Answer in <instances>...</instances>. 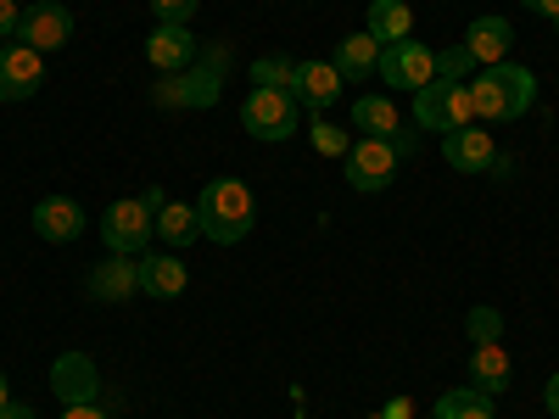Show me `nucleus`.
Wrapping results in <instances>:
<instances>
[{
  "label": "nucleus",
  "instance_id": "3",
  "mask_svg": "<svg viewBox=\"0 0 559 419\" xmlns=\"http://www.w3.org/2000/svg\"><path fill=\"white\" fill-rule=\"evenodd\" d=\"M241 129L252 140H263V146H280V140H292L302 129V101L292 96V89H247L241 101Z\"/></svg>",
  "mask_w": 559,
  "mask_h": 419
},
{
  "label": "nucleus",
  "instance_id": "26",
  "mask_svg": "<svg viewBox=\"0 0 559 419\" xmlns=\"http://www.w3.org/2000/svg\"><path fill=\"white\" fill-rule=\"evenodd\" d=\"M476 73H481V62L471 57V45H464V39L448 45V51H437V79H459L464 84V79H476Z\"/></svg>",
  "mask_w": 559,
  "mask_h": 419
},
{
  "label": "nucleus",
  "instance_id": "11",
  "mask_svg": "<svg viewBox=\"0 0 559 419\" xmlns=\"http://www.w3.org/2000/svg\"><path fill=\"white\" fill-rule=\"evenodd\" d=\"M146 62L157 73H191L197 68V34H191V23H157L146 34Z\"/></svg>",
  "mask_w": 559,
  "mask_h": 419
},
{
  "label": "nucleus",
  "instance_id": "15",
  "mask_svg": "<svg viewBox=\"0 0 559 419\" xmlns=\"http://www.w3.org/2000/svg\"><path fill=\"white\" fill-rule=\"evenodd\" d=\"M342 89H347V79L336 73V62H302L292 96H297L308 112H331V107L342 101Z\"/></svg>",
  "mask_w": 559,
  "mask_h": 419
},
{
  "label": "nucleus",
  "instance_id": "25",
  "mask_svg": "<svg viewBox=\"0 0 559 419\" xmlns=\"http://www.w3.org/2000/svg\"><path fill=\"white\" fill-rule=\"evenodd\" d=\"M297 68H302V62H292V57H258V62L247 68V79H252L258 89H297Z\"/></svg>",
  "mask_w": 559,
  "mask_h": 419
},
{
  "label": "nucleus",
  "instance_id": "33",
  "mask_svg": "<svg viewBox=\"0 0 559 419\" xmlns=\"http://www.w3.org/2000/svg\"><path fill=\"white\" fill-rule=\"evenodd\" d=\"M0 419H34V408L28 403H7V408H0Z\"/></svg>",
  "mask_w": 559,
  "mask_h": 419
},
{
  "label": "nucleus",
  "instance_id": "12",
  "mask_svg": "<svg viewBox=\"0 0 559 419\" xmlns=\"http://www.w3.org/2000/svg\"><path fill=\"white\" fill-rule=\"evenodd\" d=\"M442 157L459 173H498V146H492V134L481 123H464V129L442 134Z\"/></svg>",
  "mask_w": 559,
  "mask_h": 419
},
{
  "label": "nucleus",
  "instance_id": "2",
  "mask_svg": "<svg viewBox=\"0 0 559 419\" xmlns=\"http://www.w3.org/2000/svg\"><path fill=\"white\" fill-rule=\"evenodd\" d=\"M197 218H202V241L213 247H236L252 236V224H258V202L241 179H207L202 184V196H197Z\"/></svg>",
  "mask_w": 559,
  "mask_h": 419
},
{
  "label": "nucleus",
  "instance_id": "20",
  "mask_svg": "<svg viewBox=\"0 0 559 419\" xmlns=\"http://www.w3.org/2000/svg\"><path fill=\"white\" fill-rule=\"evenodd\" d=\"M157 241H163L168 252H185L191 241H202L197 207H191V202H163V213H157Z\"/></svg>",
  "mask_w": 559,
  "mask_h": 419
},
{
  "label": "nucleus",
  "instance_id": "10",
  "mask_svg": "<svg viewBox=\"0 0 559 419\" xmlns=\"http://www.w3.org/2000/svg\"><path fill=\"white\" fill-rule=\"evenodd\" d=\"M17 39L34 45V51H62V45L73 39V12L62 7V0H34V7H23V23H17Z\"/></svg>",
  "mask_w": 559,
  "mask_h": 419
},
{
  "label": "nucleus",
  "instance_id": "24",
  "mask_svg": "<svg viewBox=\"0 0 559 419\" xmlns=\"http://www.w3.org/2000/svg\"><path fill=\"white\" fill-rule=\"evenodd\" d=\"M302 123H308V140H313L319 157H347V152H353V134H347L342 123H331L324 112H308Z\"/></svg>",
  "mask_w": 559,
  "mask_h": 419
},
{
  "label": "nucleus",
  "instance_id": "32",
  "mask_svg": "<svg viewBox=\"0 0 559 419\" xmlns=\"http://www.w3.org/2000/svg\"><path fill=\"white\" fill-rule=\"evenodd\" d=\"M521 7H526V12H537V17H548V23L559 17V0H521Z\"/></svg>",
  "mask_w": 559,
  "mask_h": 419
},
{
  "label": "nucleus",
  "instance_id": "30",
  "mask_svg": "<svg viewBox=\"0 0 559 419\" xmlns=\"http://www.w3.org/2000/svg\"><path fill=\"white\" fill-rule=\"evenodd\" d=\"M543 408H548V419H559V375H548V386H543Z\"/></svg>",
  "mask_w": 559,
  "mask_h": 419
},
{
  "label": "nucleus",
  "instance_id": "8",
  "mask_svg": "<svg viewBox=\"0 0 559 419\" xmlns=\"http://www.w3.org/2000/svg\"><path fill=\"white\" fill-rule=\"evenodd\" d=\"M51 392H57V403H62V408L102 403V369H96V358L79 352V347L57 352V363H51Z\"/></svg>",
  "mask_w": 559,
  "mask_h": 419
},
{
  "label": "nucleus",
  "instance_id": "28",
  "mask_svg": "<svg viewBox=\"0 0 559 419\" xmlns=\"http://www.w3.org/2000/svg\"><path fill=\"white\" fill-rule=\"evenodd\" d=\"M197 7H202V0H152L157 23H191V17H197Z\"/></svg>",
  "mask_w": 559,
  "mask_h": 419
},
{
  "label": "nucleus",
  "instance_id": "22",
  "mask_svg": "<svg viewBox=\"0 0 559 419\" xmlns=\"http://www.w3.org/2000/svg\"><path fill=\"white\" fill-rule=\"evenodd\" d=\"M353 129L369 134V140H397L403 134V118H397V107L386 96H358L353 101Z\"/></svg>",
  "mask_w": 559,
  "mask_h": 419
},
{
  "label": "nucleus",
  "instance_id": "21",
  "mask_svg": "<svg viewBox=\"0 0 559 419\" xmlns=\"http://www.w3.org/2000/svg\"><path fill=\"white\" fill-rule=\"evenodd\" d=\"M369 34H376V45L414 39V7L408 0H369Z\"/></svg>",
  "mask_w": 559,
  "mask_h": 419
},
{
  "label": "nucleus",
  "instance_id": "1",
  "mask_svg": "<svg viewBox=\"0 0 559 419\" xmlns=\"http://www.w3.org/2000/svg\"><path fill=\"white\" fill-rule=\"evenodd\" d=\"M532 101H537V73L521 62H492L471 79L476 123H515L532 112Z\"/></svg>",
  "mask_w": 559,
  "mask_h": 419
},
{
  "label": "nucleus",
  "instance_id": "6",
  "mask_svg": "<svg viewBox=\"0 0 559 419\" xmlns=\"http://www.w3.org/2000/svg\"><path fill=\"white\" fill-rule=\"evenodd\" d=\"M397 168H403V152L392 146V140H369V134L353 140V152H347V184L353 191H364V196L392 191Z\"/></svg>",
  "mask_w": 559,
  "mask_h": 419
},
{
  "label": "nucleus",
  "instance_id": "17",
  "mask_svg": "<svg viewBox=\"0 0 559 419\" xmlns=\"http://www.w3.org/2000/svg\"><path fill=\"white\" fill-rule=\"evenodd\" d=\"M509 347L503 342H481V347H471V386L476 392H487V397H498V392H509Z\"/></svg>",
  "mask_w": 559,
  "mask_h": 419
},
{
  "label": "nucleus",
  "instance_id": "5",
  "mask_svg": "<svg viewBox=\"0 0 559 419\" xmlns=\"http://www.w3.org/2000/svg\"><path fill=\"white\" fill-rule=\"evenodd\" d=\"M152 236H157V213L140 202V196H123V202H112L102 213V241L118 258H140V252L152 247Z\"/></svg>",
  "mask_w": 559,
  "mask_h": 419
},
{
  "label": "nucleus",
  "instance_id": "4",
  "mask_svg": "<svg viewBox=\"0 0 559 419\" xmlns=\"http://www.w3.org/2000/svg\"><path fill=\"white\" fill-rule=\"evenodd\" d=\"M464 123H476L471 84H459V79H431L426 89H414V129L453 134V129H464Z\"/></svg>",
  "mask_w": 559,
  "mask_h": 419
},
{
  "label": "nucleus",
  "instance_id": "35",
  "mask_svg": "<svg viewBox=\"0 0 559 419\" xmlns=\"http://www.w3.org/2000/svg\"><path fill=\"white\" fill-rule=\"evenodd\" d=\"M554 34H559V17H554Z\"/></svg>",
  "mask_w": 559,
  "mask_h": 419
},
{
  "label": "nucleus",
  "instance_id": "31",
  "mask_svg": "<svg viewBox=\"0 0 559 419\" xmlns=\"http://www.w3.org/2000/svg\"><path fill=\"white\" fill-rule=\"evenodd\" d=\"M62 419H107L102 403H79V408H62Z\"/></svg>",
  "mask_w": 559,
  "mask_h": 419
},
{
  "label": "nucleus",
  "instance_id": "29",
  "mask_svg": "<svg viewBox=\"0 0 559 419\" xmlns=\"http://www.w3.org/2000/svg\"><path fill=\"white\" fill-rule=\"evenodd\" d=\"M17 23H23V7L17 0H0V39H17Z\"/></svg>",
  "mask_w": 559,
  "mask_h": 419
},
{
  "label": "nucleus",
  "instance_id": "14",
  "mask_svg": "<svg viewBox=\"0 0 559 419\" xmlns=\"http://www.w3.org/2000/svg\"><path fill=\"white\" fill-rule=\"evenodd\" d=\"M34 236L39 241H51V247H68V241H79L84 236V207L73 202V196H45V202H34Z\"/></svg>",
  "mask_w": 559,
  "mask_h": 419
},
{
  "label": "nucleus",
  "instance_id": "13",
  "mask_svg": "<svg viewBox=\"0 0 559 419\" xmlns=\"http://www.w3.org/2000/svg\"><path fill=\"white\" fill-rule=\"evenodd\" d=\"M134 268H140V291L157 297V302H174V297H185V286H191V268H185V258H174V252L146 247L134 258Z\"/></svg>",
  "mask_w": 559,
  "mask_h": 419
},
{
  "label": "nucleus",
  "instance_id": "19",
  "mask_svg": "<svg viewBox=\"0 0 559 419\" xmlns=\"http://www.w3.org/2000/svg\"><path fill=\"white\" fill-rule=\"evenodd\" d=\"M331 62H336V73H342L347 84H353V79H369V73L381 68V45H376V34H369V28H364V34H342V45H336Z\"/></svg>",
  "mask_w": 559,
  "mask_h": 419
},
{
  "label": "nucleus",
  "instance_id": "18",
  "mask_svg": "<svg viewBox=\"0 0 559 419\" xmlns=\"http://www.w3.org/2000/svg\"><path fill=\"white\" fill-rule=\"evenodd\" d=\"M464 45H471V57H476L481 68H492V62H509L515 28H509L503 17H476V23H471V34H464Z\"/></svg>",
  "mask_w": 559,
  "mask_h": 419
},
{
  "label": "nucleus",
  "instance_id": "34",
  "mask_svg": "<svg viewBox=\"0 0 559 419\" xmlns=\"http://www.w3.org/2000/svg\"><path fill=\"white\" fill-rule=\"evenodd\" d=\"M12 403V386H7V375H0V408H7Z\"/></svg>",
  "mask_w": 559,
  "mask_h": 419
},
{
  "label": "nucleus",
  "instance_id": "7",
  "mask_svg": "<svg viewBox=\"0 0 559 419\" xmlns=\"http://www.w3.org/2000/svg\"><path fill=\"white\" fill-rule=\"evenodd\" d=\"M376 79L386 89H426L437 79V51L419 39H397V45H381V68Z\"/></svg>",
  "mask_w": 559,
  "mask_h": 419
},
{
  "label": "nucleus",
  "instance_id": "36",
  "mask_svg": "<svg viewBox=\"0 0 559 419\" xmlns=\"http://www.w3.org/2000/svg\"><path fill=\"white\" fill-rule=\"evenodd\" d=\"M62 7H68V0H62Z\"/></svg>",
  "mask_w": 559,
  "mask_h": 419
},
{
  "label": "nucleus",
  "instance_id": "23",
  "mask_svg": "<svg viewBox=\"0 0 559 419\" xmlns=\"http://www.w3.org/2000/svg\"><path fill=\"white\" fill-rule=\"evenodd\" d=\"M431 419H498V397L476 392V386H464V392H442Z\"/></svg>",
  "mask_w": 559,
  "mask_h": 419
},
{
  "label": "nucleus",
  "instance_id": "9",
  "mask_svg": "<svg viewBox=\"0 0 559 419\" xmlns=\"http://www.w3.org/2000/svg\"><path fill=\"white\" fill-rule=\"evenodd\" d=\"M45 84V57L23 39H0V101H28Z\"/></svg>",
  "mask_w": 559,
  "mask_h": 419
},
{
  "label": "nucleus",
  "instance_id": "27",
  "mask_svg": "<svg viewBox=\"0 0 559 419\" xmlns=\"http://www.w3.org/2000/svg\"><path fill=\"white\" fill-rule=\"evenodd\" d=\"M464 331H471V347H481V342H503V313L481 302V308L464 313Z\"/></svg>",
  "mask_w": 559,
  "mask_h": 419
},
{
  "label": "nucleus",
  "instance_id": "16",
  "mask_svg": "<svg viewBox=\"0 0 559 419\" xmlns=\"http://www.w3.org/2000/svg\"><path fill=\"white\" fill-rule=\"evenodd\" d=\"M90 297L96 302H134L140 297V268L134 258H102L96 268H90Z\"/></svg>",
  "mask_w": 559,
  "mask_h": 419
}]
</instances>
